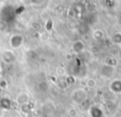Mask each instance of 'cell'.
I'll list each match as a JSON object with an SVG mask.
<instances>
[{
  "mask_svg": "<svg viewBox=\"0 0 121 117\" xmlns=\"http://www.w3.org/2000/svg\"><path fill=\"white\" fill-rule=\"evenodd\" d=\"M23 43V37L21 35H13L9 39V44L12 48H18Z\"/></svg>",
  "mask_w": 121,
  "mask_h": 117,
  "instance_id": "6da1fadb",
  "label": "cell"
},
{
  "mask_svg": "<svg viewBox=\"0 0 121 117\" xmlns=\"http://www.w3.org/2000/svg\"><path fill=\"white\" fill-rule=\"evenodd\" d=\"M68 113H69V116H72V117H75L76 115H77V110L75 109V108H71L69 111H68Z\"/></svg>",
  "mask_w": 121,
  "mask_h": 117,
  "instance_id": "7a4b0ae2",
  "label": "cell"
},
{
  "mask_svg": "<svg viewBox=\"0 0 121 117\" xmlns=\"http://www.w3.org/2000/svg\"><path fill=\"white\" fill-rule=\"evenodd\" d=\"M87 85H88V87L93 88V87H95V82L94 80H89V81H88V83H87Z\"/></svg>",
  "mask_w": 121,
  "mask_h": 117,
  "instance_id": "3957f363",
  "label": "cell"
}]
</instances>
